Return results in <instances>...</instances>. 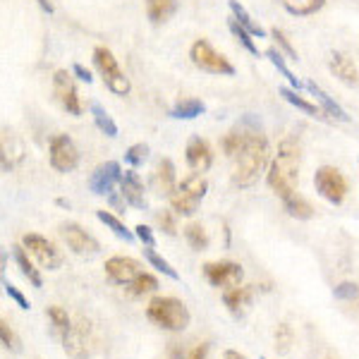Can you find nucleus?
Returning a JSON list of instances; mask_svg holds the SVG:
<instances>
[{"mask_svg":"<svg viewBox=\"0 0 359 359\" xmlns=\"http://www.w3.org/2000/svg\"><path fill=\"white\" fill-rule=\"evenodd\" d=\"M283 203H285V211H288L293 218H297V221H309V218L314 216L312 203H309L307 199L299 197V194H293V197H288Z\"/></svg>","mask_w":359,"mask_h":359,"instance_id":"obj_29","label":"nucleus"},{"mask_svg":"<svg viewBox=\"0 0 359 359\" xmlns=\"http://www.w3.org/2000/svg\"><path fill=\"white\" fill-rule=\"evenodd\" d=\"M147 317L166 331H184L189 326V309L175 297H153L147 307Z\"/></svg>","mask_w":359,"mask_h":359,"instance_id":"obj_3","label":"nucleus"},{"mask_svg":"<svg viewBox=\"0 0 359 359\" xmlns=\"http://www.w3.org/2000/svg\"><path fill=\"white\" fill-rule=\"evenodd\" d=\"M177 3L175 0H147V14L151 24H163L173 17Z\"/></svg>","mask_w":359,"mask_h":359,"instance_id":"obj_22","label":"nucleus"},{"mask_svg":"<svg viewBox=\"0 0 359 359\" xmlns=\"http://www.w3.org/2000/svg\"><path fill=\"white\" fill-rule=\"evenodd\" d=\"M0 338H3V345L8 347V350H14L17 352L19 350V341H17V336H14L12 331H10V326L5 321H0Z\"/></svg>","mask_w":359,"mask_h":359,"instance_id":"obj_43","label":"nucleus"},{"mask_svg":"<svg viewBox=\"0 0 359 359\" xmlns=\"http://www.w3.org/2000/svg\"><path fill=\"white\" fill-rule=\"evenodd\" d=\"M206 180H203L199 173L194 175H187L180 182V187L175 189V194L171 197V206L175 213H182V216H194L199 208V201L206 197Z\"/></svg>","mask_w":359,"mask_h":359,"instance_id":"obj_5","label":"nucleus"},{"mask_svg":"<svg viewBox=\"0 0 359 359\" xmlns=\"http://www.w3.org/2000/svg\"><path fill=\"white\" fill-rule=\"evenodd\" d=\"M12 251H14V261H17V266H19V271H22L24 278H27L29 283L34 285V288H41V285H43L41 273H38V271L34 269L32 261H29L27 247H12Z\"/></svg>","mask_w":359,"mask_h":359,"instance_id":"obj_23","label":"nucleus"},{"mask_svg":"<svg viewBox=\"0 0 359 359\" xmlns=\"http://www.w3.org/2000/svg\"><path fill=\"white\" fill-rule=\"evenodd\" d=\"M139 273H142L139 264L129 256H113V259L106 261V275L115 285H129Z\"/></svg>","mask_w":359,"mask_h":359,"instance_id":"obj_14","label":"nucleus"},{"mask_svg":"<svg viewBox=\"0 0 359 359\" xmlns=\"http://www.w3.org/2000/svg\"><path fill=\"white\" fill-rule=\"evenodd\" d=\"M94 65H96V70L101 72V77H103V84L108 86L115 96H127L129 94L132 84H129L127 75L120 70L118 60H115V55H113L110 48H106V46L94 48Z\"/></svg>","mask_w":359,"mask_h":359,"instance_id":"obj_4","label":"nucleus"},{"mask_svg":"<svg viewBox=\"0 0 359 359\" xmlns=\"http://www.w3.org/2000/svg\"><path fill=\"white\" fill-rule=\"evenodd\" d=\"M147 156H149L147 144H132V147L127 149V153H125V161H127L132 168H137V166H142V163L147 161Z\"/></svg>","mask_w":359,"mask_h":359,"instance_id":"obj_39","label":"nucleus"},{"mask_svg":"<svg viewBox=\"0 0 359 359\" xmlns=\"http://www.w3.org/2000/svg\"><path fill=\"white\" fill-rule=\"evenodd\" d=\"M307 89L312 91L314 96H317V101L321 103V108H323V113H326V115H331V118L341 120V123H347V120H350V115H347L345 110H343L341 106H338L336 101H333L331 96H328L326 91L321 89V86H317L314 82H307Z\"/></svg>","mask_w":359,"mask_h":359,"instance_id":"obj_21","label":"nucleus"},{"mask_svg":"<svg viewBox=\"0 0 359 359\" xmlns=\"http://www.w3.org/2000/svg\"><path fill=\"white\" fill-rule=\"evenodd\" d=\"M227 27H230V32L235 34V38L242 43V46L247 48V51L251 53V55H259V48H256V43H254V38H251V34L247 32V29L242 27V24L237 22L235 17H230V22H227Z\"/></svg>","mask_w":359,"mask_h":359,"instance_id":"obj_36","label":"nucleus"},{"mask_svg":"<svg viewBox=\"0 0 359 359\" xmlns=\"http://www.w3.org/2000/svg\"><path fill=\"white\" fill-rule=\"evenodd\" d=\"M60 235H62V240H65V245L70 247L75 254L91 256V254H96V251H99V242H96L94 237H91L89 232L84 230V227L77 225V223H62Z\"/></svg>","mask_w":359,"mask_h":359,"instance_id":"obj_12","label":"nucleus"},{"mask_svg":"<svg viewBox=\"0 0 359 359\" xmlns=\"http://www.w3.org/2000/svg\"><path fill=\"white\" fill-rule=\"evenodd\" d=\"M22 245L27 247L29 249V254L34 256V259L38 261V264L43 266V269H48V271H58L62 266V256H60V251L55 249V245L53 242H48L46 237H41V235H24L22 237Z\"/></svg>","mask_w":359,"mask_h":359,"instance_id":"obj_11","label":"nucleus"},{"mask_svg":"<svg viewBox=\"0 0 359 359\" xmlns=\"http://www.w3.org/2000/svg\"><path fill=\"white\" fill-rule=\"evenodd\" d=\"M271 147L264 134H249V142L235 156V168H232V184L240 189L251 187L269 166Z\"/></svg>","mask_w":359,"mask_h":359,"instance_id":"obj_2","label":"nucleus"},{"mask_svg":"<svg viewBox=\"0 0 359 359\" xmlns=\"http://www.w3.org/2000/svg\"><path fill=\"white\" fill-rule=\"evenodd\" d=\"M206 110V106L199 99H182L180 103L173 108V118L177 120H194L197 115H201Z\"/></svg>","mask_w":359,"mask_h":359,"instance_id":"obj_31","label":"nucleus"},{"mask_svg":"<svg viewBox=\"0 0 359 359\" xmlns=\"http://www.w3.org/2000/svg\"><path fill=\"white\" fill-rule=\"evenodd\" d=\"M53 94H55L58 103L70 115H82V101H79V94H77V84L72 72L58 70L55 75H53Z\"/></svg>","mask_w":359,"mask_h":359,"instance_id":"obj_9","label":"nucleus"},{"mask_svg":"<svg viewBox=\"0 0 359 359\" xmlns=\"http://www.w3.org/2000/svg\"><path fill=\"white\" fill-rule=\"evenodd\" d=\"M3 288H5V293H8V297H10V299H14V302H17V307H19V309H29V299L24 297V295L19 293V290L14 288V285L10 283L8 278H3Z\"/></svg>","mask_w":359,"mask_h":359,"instance_id":"obj_42","label":"nucleus"},{"mask_svg":"<svg viewBox=\"0 0 359 359\" xmlns=\"http://www.w3.org/2000/svg\"><path fill=\"white\" fill-rule=\"evenodd\" d=\"M299 161H302V149L295 139H285L280 142L278 153L271 161V168L266 173V182L269 187L278 194L280 199H288L295 194V187H297L299 180Z\"/></svg>","mask_w":359,"mask_h":359,"instance_id":"obj_1","label":"nucleus"},{"mask_svg":"<svg viewBox=\"0 0 359 359\" xmlns=\"http://www.w3.org/2000/svg\"><path fill=\"white\" fill-rule=\"evenodd\" d=\"M331 72L347 86H357L359 84V70L357 65L352 62V58H347L345 53H333L331 62H328Z\"/></svg>","mask_w":359,"mask_h":359,"instance_id":"obj_17","label":"nucleus"},{"mask_svg":"<svg viewBox=\"0 0 359 359\" xmlns=\"http://www.w3.org/2000/svg\"><path fill=\"white\" fill-rule=\"evenodd\" d=\"M158 225H161V230L166 232V235H177V225H175V216H173L171 211H161L156 216Z\"/></svg>","mask_w":359,"mask_h":359,"instance_id":"obj_41","label":"nucleus"},{"mask_svg":"<svg viewBox=\"0 0 359 359\" xmlns=\"http://www.w3.org/2000/svg\"><path fill=\"white\" fill-rule=\"evenodd\" d=\"M314 187H317V192L331 203H343L347 197V180L333 166L319 168L317 175H314Z\"/></svg>","mask_w":359,"mask_h":359,"instance_id":"obj_7","label":"nucleus"},{"mask_svg":"<svg viewBox=\"0 0 359 359\" xmlns=\"http://www.w3.org/2000/svg\"><path fill=\"white\" fill-rule=\"evenodd\" d=\"M326 0H280L285 10L295 17H307V14H314L323 8Z\"/></svg>","mask_w":359,"mask_h":359,"instance_id":"obj_27","label":"nucleus"},{"mask_svg":"<svg viewBox=\"0 0 359 359\" xmlns=\"http://www.w3.org/2000/svg\"><path fill=\"white\" fill-rule=\"evenodd\" d=\"M247 142H249V134H247L245 129H232V132H227L225 137H223L221 147H223V151H225V156L235 158L237 153L247 147Z\"/></svg>","mask_w":359,"mask_h":359,"instance_id":"obj_30","label":"nucleus"},{"mask_svg":"<svg viewBox=\"0 0 359 359\" xmlns=\"http://www.w3.org/2000/svg\"><path fill=\"white\" fill-rule=\"evenodd\" d=\"M184 158H187L189 168L194 173H206L208 168L213 166V151L208 147L206 139L201 137H192L187 142V149H184Z\"/></svg>","mask_w":359,"mask_h":359,"instance_id":"obj_15","label":"nucleus"},{"mask_svg":"<svg viewBox=\"0 0 359 359\" xmlns=\"http://www.w3.org/2000/svg\"><path fill=\"white\" fill-rule=\"evenodd\" d=\"M134 235H137L147 247H156V240H153V232H151V227L149 225H137L134 227Z\"/></svg>","mask_w":359,"mask_h":359,"instance_id":"obj_45","label":"nucleus"},{"mask_svg":"<svg viewBox=\"0 0 359 359\" xmlns=\"http://www.w3.org/2000/svg\"><path fill=\"white\" fill-rule=\"evenodd\" d=\"M144 256H147V261L153 266V269H158V271H161V273H166L168 278H173V280H177V278H180L177 271L173 269V266L168 264V261L163 259V256H158L156 251H153V247H147V249H144Z\"/></svg>","mask_w":359,"mask_h":359,"instance_id":"obj_37","label":"nucleus"},{"mask_svg":"<svg viewBox=\"0 0 359 359\" xmlns=\"http://www.w3.org/2000/svg\"><path fill=\"white\" fill-rule=\"evenodd\" d=\"M91 118H94L96 127H99L106 137H110V139L118 137V125L113 123V118L106 113V108L101 103H91Z\"/></svg>","mask_w":359,"mask_h":359,"instance_id":"obj_28","label":"nucleus"},{"mask_svg":"<svg viewBox=\"0 0 359 359\" xmlns=\"http://www.w3.org/2000/svg\"><path fill=\"white\" fill-rule=\"evenodd\" d=\"M36 3H38V8H41L43 12L53 14V3H51V0H36Z\"/></svg>","mask_w":359,"mask_h":359,"instance_id":"obj_48","label":"nucleus"},{"mask_svg":"<svg viewBox=\"0 0 359 359\" xmlns=\"http://www.w3.org/2000/svg\"><path fill=\"white\" fill-rule=\"evenodd\" d=\"M266 55H269V60L273 62L275 67H278V72L280 75L285 77V79L290 82V86H293V89H302V82L297 79V77L293 75V72H290V67L285 65V60H283V55H280V51H275V48H269V51H266Z\"/></svg>","mask_w":359,"mask_h":359,"instance_id":"obj_35","label":"nucleus"},{"mask_svg":"<svg viewBox=\"0 0 359 359\" xmlns=\"http://www.w3.org/2000/svg\"><path fill=\"white\" fill-rule=\"evenodd\" d=\"M22 153H24L22 142L10 129H3V171L5 173L12 171L19 158H22Z\"/></svg>","mask_w":359,"mask_h":359,"instance_id":"obj_20","label":"nucleus"},{"mask_svg":"<svg viewBox=\"0 0 359 359\" xmlns=\"http://www.w3.org/2000/svg\"><path fill=\"white\" fill-rule=\"evenodd\" d=\"M120 194L123 199L134 208H147V194H144V184L134 171H127L120 180Z\"/></svg>","mask_w":359,"mask_h":359,"instance_id":"obj_16","label":"nucleus"},{"mask_svg":"<svg viewBox=\"0 0 359 359\" xmlns=\"http://www.w3.org/2000/svg\"><path fill=\"white\" fill-rule=\"evenodd\" d=\"M261 359H266V357H261Z\"/></svg>","mask_w":359,"mask_h":359,"instance_id":"obj_50","label":"nucleus"},{"mask_svg":"<svg viewBox=\"0 0 359 359\" xmlns=\"http://www.w3.org/2000/svg\"><path fill=\"white\" fill-rule=\"evenodd\" d=\"M333 297L343 299V302H350V299H357L359 297V288H357L355 283H341L336 290H333Z\"/></svg>","mask_w":359,"mask_h":359,"instance_id":"obj_40","label":"nucleus"},{"mask_svg":"<svg viewBox=\"0 0 359 359\" xmlns=\"http://www.w3.org/2000/svg\"><path fill=\"white\" fill-rule=\"evenodd\" d=\"M96 216H99V221L106 223V225L113 230V235H118L120 240H125V242H132L134 240V232L127 230V227L123 225V221H120L118 216H113L110 211H96Z\"/></svg>","mask_w":359,"mask_h":359,"instance_id":"obj_32","label":"nucleus"},{"mask_svg":"<svg viewBox=\"0 0 359 359\" xmlns=\"http://www.w3.org/2000/svg\"><path fill=\"white\" fill-rule=\"evenodd\" d=\"M280 96H283V99L288 101V103H293L295 108L304 110V113L314 115V118H323V108H319V106L312 103V101L302 99V96L297 94V89H290V86H283V89H280Z\"/></svg>","mask_w":359,"mask_h":359,"instance_id":"obj_25","label":"nucleus"},{"mask_svg":"<svg viewBox=\"0 0 359 359\" xmlns=\"http://www.w3.org/2000/svg\"><path fill=\"white\" fill-rule=\"evenodd\" d=\"M251 299H254V290L251 288H230L225 295H223V302H225V307L230 309L232 317H242L245 314V309L251 304Z\"/></svg>","mask_w":359,"mask_h":359,"instance_id":"obj_19","label":"nucleus"},{"mask_svg":"<svg viewBox=\"0 0 359 359\" xmlns=\"http://www.w3.org/2000/svg\"><path fill=\"white\" fill-rule=\"evenodd\" d=\"M184 240H187L189 247L197 249V251H201V249H206L208 247V235H206V230L199 225V223H189V225L184 227Z\"/></svg>","mask_w":359,"mask_h":359,"instance_id":"obj_34","label":"nucleus"},{"mask_svg":"<svg viewBox=\"0 0 359 359\" xmlns=\"http://www.w3.org/2000/svg\"><path fill=\"white\" fill-rule=\"evenodd\" d=\"M46 317L51 319L53 331H55L58 336L62 338V341H65V338L72 333V321H70V317H67V312L62 307H55V304H53V307H48L46 309Z\"/></svg>","mask_w":359,"mask_h":359,"instance_id":"obj_26","label":"nucleus"},{"mask_svg":"<svg viewBox=\"0 0 359 359\" xmlns=\"http://www.w3.org/2000/svg\"><path fill=\"white\" fill-rule=\"evenodd\" d=\"M206 355H208V345L206 343H201V345H197L192 352H189L187 359H206Z\"/></svg>","mask_w":359,"mask_h":359,"instance_id":"obj_47","label":"nucleus"},{"mask_svg":"<svg viewBox=\"0 0 359 359\" xmlns=\"http://www.w3.org/2000/svg\"><path fill=\"white\" fill-rule=\"evenodd\" d=\"M72 72H75V75H77V77H79V79H82V82H86V84H91V79H94V77H91V72H89V70H86V67H84V65H79V62H77V65H75V67H72Z\"/></svg>","mask_w":359,"mask_h":359,"instance_id":"obj_46","label":"nucleus"},{"mask_svg":"<svg viewBox=\"0 0 359 359\" xmlns=\"http://www.w3.org/2000/svg\"><path fill=\"white\" fill-rule=\"evenodd\" d=\"M189 58H192L194 67H199L201 72H208V75H221V77H232L235 75V67L227 60L223 53H218L206 38H199V41L192 43V51H189Z\"/></svg>","mask_w":359,"mask_h":359,"instance_id":"obj_6","label":"nucleus"},{"mask_svg":"<svg viewBox=\"0 0 359 359\" xmlns=\"http://www.w3.org/2000/svg\"><path fill=\"white\" fill-rule=\"evenodd\" d=\"M271 36H273L275 41H278V46L283 48L285 53H288V55H290V60H297V53H295V48L290 46V41H288V38H285V34L280 32V29H273V32H271Z\"/></svg>","mask_w":359,"mask_h":359,"instance_id":"obj_44","label":"nucleus"},{"mask_svg":"<svg viewBox=\"0 0 359 359\" xmlns=\"http://www.w3.org/2000/svg\"><path fill=\"white\" fill-rule=\"evenodd\" d=\"M153 184H156L158 194L163 197H173L177 189L175 184V166H173L171 158H161L156 166V173H153Z\"/></svg>","mask_w":359,"mask_h":359,"instance_id":"obj_18","label":"nucleus"},{"mask_svg":"<svg viewBox=\"0 0 359 359\" xmlns=\"http://www.w3.org/2000/svg\"><path fill=\"white\" fill-rule=\"evenodd\" d=\"M156 288H158V280L153 278L151 273H139L137 278H134L132 283L127 285V290H129V295H132V297H144V295L153 293Z\"/></svg>","mask_w":359,"mask_h":359,"instance_id":"obj_33","label":"nucleus"},{"mask_svg":"<svg viewBox=\"0 0 359 359\" xmlns=\"http://www.w3.org/2000/svg\"><path fill=\"white\" fill-rule=\"evenodd\" d=\"M290 345H293V328L288 323H278V328H275V350L288 352Z\"/></svg>","mask_w":359,"mask_h":359,"instance_id":"obj_38","label":"nucleus"},{"mask_svg":"<svg viewBox=\"0 0 359 359\" xmlns=\"http://www.w3.org/2000/svg\"><path fill=\"white\" fill-rule=\"evenodd\" d=\"M48 156H51V166L58 173H72L79 166V149L75 147V142L67 134H55L51 139Z\"/></svg>","mask_w":359,"mask_h":359,"instance_id":"obj_8","label":"nucleus"},{"mask_svg":"<svg viewBox=\"0 0 359 359\" xmlns=\"http://www.w3.org/2000/svg\"><path fill=\"white\" fill-rule=\"evenodd\" d=\"M123 180V171H120V163L108 161L103 166H99L89 177V189L99 197H106V194H113V187Z\"/></svg>","mask_w":359,"mask_h":359,"instance_id":"obj_13","label":"nucleus"},{"mask_svg":"<svg viewBox=\"0 0 359 359\" xmlns=\"http://www.w3.org/2000/svg\"><path fill=\"white\" fill-rule=\"evenodd\" d=\"M223 357H225V359H247L245 355H240V352H235V350H227Z\"/></svg>","mask_w":359,"mask_h":359,"instance_id":"obj_49","label":"nucleus"},{"mask_svg":"<svg viewBox=\"0 0 359 359\" xmlns=\"http://www.w3.org/2000/svg\"><path fill=\"white\" fill-rule=\"evenodd\" d=\"M227 5H230V10H232V17L237 19V22L242 24V27L247 29V32L251 34V36H259V38H264L266 36V32H264V27L261 24H256L254 19H251V14L247 12L245 8H242L237 0H227Z\"/></svg>","mask_w":359,"mask_h":359,"instance_id":"obj_24","label":"nucleus"},{"mask_svg":"<svg viewBox=\"0 0 359 359\" xmlns=\"http://www.w3.org/2000/svg\"><path fill=\"white\" fill-rule=\"evenodd\" d=\"M203 275L213 288H237L242 283V266L232 261H208L203 264Z\"/></svg>","mask_w":359,"mask_h":359,"instance_id":"obj_10","label":"nucleus"}]
</instances>
